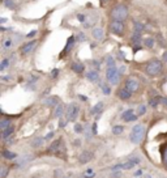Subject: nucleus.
<instances>
[{"label": "nucleus", "instance_id": "nucleus-1", "mask_svg": "<svg viewBox=\"0 0 167 178\" xmlns=\"http://www.w3.org/2000/svg\"><path fill=\"white\" fill-rule=\"evenodd\" d=\"M48 153H54V155L59 156V157H65V146H64V142L62 139L55 140L51 146H50Z\"/></svg>", "mask_w": 167, "mask_h": 178}, {"label": "nucleus", "instance_id": "nucleus-2", "mask_svg": "<svg viewBox=\"0 0 167 178\" xmlns=\"http://www.w3.org/2000/svg\"><path fill=\"white\" fill-rule=\"evenodd\" d=\"M144 134H145V130H144V126L141 125H136L133 126V129L131 131V135H129V139L133 144H140L142 138H144Z\"/></svg>", "mask_w": 167, "mask_h": 178}, {"label": "nucleus", "instance_id": "nucleus-3", "mask_svg": "<svg viewBox=\"0 0 167 178\" xmlns=\"http://www.w3.org/2000/svg\"><path fill=\"white\" fill-rule=\"evenodd\" d=\"M163 71V64L161 60H152L146 66V74L149 76H158Z\"/></svg>", "mask_w": 167, "mask_h": 178}, {"label": "nucleus", "instance_id": "nucleus-4", "mask_svg": "<svg viewBox=\"0 0 167 178\" xmlns=\"http://www.w3.org/2000/svg\"><path fill=\"white\" fill-rule=\"evenodd\" d=\"M111 16H112V19L116 21H124L128 17V8L125 5H118V7H115L112 9Z\"/></svg>", "mask_w": 167, "mask_h": 178}, {"label": "nucleus", "instance_id": "nucleus-5", "mask_svg": "<svg viewBox=\"0 0 167 178\" xmlns=\"http://www.w3.org/2000/svg\"><path fill=\"white\" fill-rule=\"evenodd\" d=\"M119 76H120V72L118 71L116 67H110V68H107L106 77H107V80L112 85H115V84H118V83H119Z\"/></svg>", "mask_w": 167, "mask_h": 178}, {"label": "nucleus", "instance_id": "nucleus-6", "mask_svg": "<svg viewBox=\"0 0 167 178\" xmlns=\"http://www.w3.org/2000/svg\"><path fill=\"white\" fill-rule=\"evenodd\" d=\"M79 105L77 104H71L67 108V121H76V118L79 117Z\"/></svg>", "mask_w": 167, "mask_h": 178}, {"label": "nucleus", "instance_id": "nucleus-7", "mask_svg": "<svg viewBox=\"0 0 167 178\" xmlns=\"http://www.w3.org/2000/svg\"><path fill=\"white\" fill-rule=\"evenodd\" d=\"M140 163V159H137V157H132V159H129L127 161V163H124V164H118V165H115L114 168H112V170L115 172V170H120V169H132L133 166H135L136 164H138Z\"/></svg>", "mask_w": 167, "mask_h": 178}, {"label": "nucleus", "instance_id": "nucleus-8", "mask_svg": "<svg viewBox=\"0 0 167 178\" xmlns=\"http://www.w3.org/2000/svg\"><path fill=\"white\" fill-rule=\"evenodd\" d=\"M110 30L112 34H118V36H121L124 33V24L123 21H116L114 20L112 22H111L110 25Z\"/></svg>", "mask_w": 167, "mask_h": 178}, {"label": "nucleus", "instance_id": "nucleus-9", "mask_svg": "<svg viewBox=\"0 0 167 178\" xmlns=\"http://www.w3.org/2000/svg\"><path fill=\"white\" fill-rule=\"evenodd\" d=\"M138 87H140V83H138V80L136 79V77H128V79L125 80V88L128 89V91L131 92H136Z\"/></svg>", "mask_w": 167, "mask_h": 178}, {"label": "nucleus", "instance_id": "nucleus-10", "mask_svg": "<svg viewBox=\"0 0 167 178\" xmlns=\"http://www.w3.org/2000/svg\"><path fill=\"white\" fill-rule=\"evenodd\" d=\"M93 159H94L93 152H89V151H84V152L80 155V157H79V160H80L81 164H88V163H90Z\"/></svg>", "mask_w": 167, "mask_h": 178}, {"label": "nucleus", "instance_id": "nucleus-11", "mask_svg": "<svg viewBox=\"0 0 167 178\" xmlns=\"http://www.w3.org/2000/svg\"><path fill=\"white\" fill-rule=\"evenodd\" d=\"M121 119L125 121V122H132V121H136L137 117L135 115V113H133V110H127L123 113V115H121Z\"/></svg>", "mask_w": 167, "mask_h": 178}, {"label": "nucleus", "instance_id": "nucleus-12", "mask_svg": "<svg viewBox=\"0 0 167 178\" xmlns=\"http://www.w3.org/2000/svg\"><path fill=\"white\" fill-rule=\"evenodd\" d=\"M118 96H119V98L120 100H129L131 98V96H132V92L131 91H128V89L124 87V88H121V89H119V92H118Z\"/></svg>", "mask_w": 167, "mask_h": 178}, {"label": "nucleus", "instance_id": "nucleus-13", "mask_svg": "<svg viewBox=\"0 0 167 178\" xmlns=\"http://www.w3.org/2000/svg\"><path fill=\"white\" fill-rule=\"evenodd\" d=\"M37 44V41H31V42H27L26 44H24V46L21 47V54H29L33 49L35 47Z\"/></svg>", "mask_w": 167, "mask_h": 178}, {"label": "nucleus", "instance_id": "nucleus-14", "mask_svg": "<svg viewBox=\"0 0 167 178\" xmlns=\"http://www.w3.org/2000/svg\"><path fill=\"white\" fill-rule=\"evenodd\" d=\"M103 36H104V33H103L102 28H94V29H93V37L96 38V40L101 41L103 38Z\"/></svg>", "mask_w": 167, "mask_h": 178}, {"label": "nucleus", "instance_id": "nucleus-15", "mask_svg": "<svg viewBox=\"0 0 167 178\" xmlns=\"http://www.w3.org/2000/svg\"><path fill=\"white\" fill-rule=\"evenodd\" d=\"M75 41H76L75 37H69V38H68V42H67V46H65V49H64V51L62 53V55H65L68 51H71V49L73 47V44H75Z\"/></svg>", "mask_w": 167, "mask_h": 178}, {"label": "nucleus", "instance_id": "nucleus-16", "mask_svg": "<svg viewBox=\"0 0 167 178\" xmlns=\"http://www.w3.org/2000/svg\"><path fill=\"white\" fill-rule=\"evenodd\" d=\"M86 77H88V80H90L92 83H96V81H98V79H99V75H98L97 71H90V72H88Z\"/></svg>", "mask_w": 167, "mask_h": 178}, {"label": "nucleus", "instance_id": "nucleus-17", "mask_svg": "<svg viewBox=\"0 0 167 178\" xmlns=\"http://www.w3.org/2000/svg\"><path fill=\"white\" fill-rule=\"evenodd\" d=\"M103 106H104V105H103V102H98V104L96 105V106H94V108L92 109V114H93V115H98V114H99V113H101V111H102Z\"/></svg>", "mask_w": 167, "mask_h": 178}, {"label": "nucleus", "instance_id": "nucleus-18", "mask_svg": "<svg viewBox=\"0 0 167 178\" xmlns=\"http://www.w3.org/2000/svg\"><path fill=\"white\" fill-rule=\"evenodd\" d=\"M72 70H73L76 74H82L85 67H84V64H80V63H73L72 64Z\"/></svg>", "mask_w": 167, "mask_h": 178}, {"label": "nucleus", "instance_id": "nucleus-19", "mask_svg": "<svg viewBox=\"0 0 167 178\" xmlns=\"http://www.w3.org/2000/svg\"><path fill=\"white\" fill-rule=\"evenodd\" d=\"M132 42L135 43V44H140V42H141V33L140 32H135V33H133Z\"/></svg>", "mask_w": 167, "mask_h": 178}, {"label": "nucleus", "instance_id": "nucleus-20", "mask_svg": "<svg viewBox=\"0 0 167 178\" xmlns=\"http://www.w3.org/2000/svg\"><path fill=\"white\" fill-rule=\"evenodd\" d=\"M13 131H14V129H13V127H12V126H9V127H8V129H5V130H3V134H2V138H3V139H7L8 136H10V135H12V134H13Z\"/></svg>", "mask_w": 167, "mask_h": 178}, {"label": "nucleus", "instance_id": "nucleus-21", "mask_svg": "<svg viewBox=\"0 0 167 178\" xmlns=\"http://www.w3.org/2000/svg\"><path fill=\"white\" fill-rule=\"evenodd\" d=\"M64 113V105H58L56 106V110H55V117L56 118H60Z\"/></svg>", "mask_w": 167, "mask_h": 178}, {"label": "nucleus", "instance_id": "nucleus-22", "mask_svg": "<svg viewBox=\"0 0 167 178\" xmlns=\"http://www.w3.org/2000/svg\"><path fill=\"white\" fill-rule=\"evenodd\" d=\"M3 157L7 159V160H14L16 159V153L9 152V151H4L3 152Z\"/></svg>", "mask_w": 167, "mask_h": 178}, {"label": "nucleus", "instance_id": "nucleus-23", "mask_svg": "<svg viewBox=\"0 0 167 178\" xmlns=\"http://www.w3.org/2000/svg\"><path fill=\"white\" fill-rule=\"evenodd\" d=\"M42 144H43V139H42V138H35L34 140L31 142V146H33V147H35V148L41 147Z\"/></svg>", "mask_w": 167, "mask_h": 178}, {"label": "nucleus", "instance_id": "nucleus-24", "mask_svg": "<svg viewBox=\"0 0 167 178\" xmlns=\"http://www.w3.org/2000/svg\"><path fill=\"white\" fill-rule=\"evenodd\" d=\"M9 126H10V121H8V119H3L2 122H0V127H2V130L8 129Z\"/></svg>", "mask_w": 167, "mask_h": 178}, {"label": "nucleus", "instance_id": "nucleus-25", "mask_svg": "<svg viewBox=\"0 0 167 178\" xmlns=\"http://www.w3.org/2000/svg\"><path fill=\"white\" fill-rule=\"evenodd\" d=\"M133 26H135V32H140L141 33L144 30V25L141 24V22H136L135 21V22H133Z\"/></svg>", "mask_w": 167, "mask_h": 178}, {"label": "nucleus", "instance_id": "nucleus-26", "mask_svg": "<svg viewBox=\"0 0 167 178\" xmlns=\"http://www.w3.org/2000/svg\"><path fill=\"white\" fill-rule=\"evenodd\" d=\"M159 102H161V98H152L149 104H150V106H152V108H157Z\"/></svg>", "mask_w": 167, "mask_h": 178}, {"label": "nucleus", "instance_id": "nucleus-27", "mask_svg": "<svg viewBox=\"0 0 167 178\" xmlns=\"http://www.w3.org/2000/svg\"><path fill=\"white\" fill-rule=\"evenodd\" d=\"M123 126H115L114 127V129H112V132L115 134V135H119V134H121V132H123Z\"/></svg>", "mask_w": 167, "mask_h": 178}, {"label": "nucleus", "instance_id": "nucleus-28", "mask_svg": "<svg viewBox=\"0 0 167 178\" xmlns=\"http://www.w3.org/2000/svg\"><path fill=\"white\" fill-rule=\"evenodd\" d=\"M145 46L149 47V49H152L154 46V40H153V38H146V40H145Z\"/></svg>", "mask_w": 167, "mask_h": 178}, {"label": "nucleus", "instance_id": "nucleus-29", "mask_svg": "<svg viewBox=\"0 0 167 178\" xmlns=\"http://www.w3.org/2000/svg\"><path fill=\"white\" fill-rule=\"evenodd\" d=\"M12 46H13V41L12 40H7V41H4V43H3L4 49H10Z\"/></svg>", "mask_w": 167, "mask_h": 178}, {"label": "nucleus", "instance_id": "nucleus-30", "mask_svg": "<svg viewBox=\"0 0 167 178\" xmlns=\"http://www.w3.org/2000/svg\"><path fill=\"white\" fill-rule=\"evenodd\" d=\"M110 67H115V60L112 57H107V68Z\"/></svg>", "mask_w": 167, "mask_h": 178}, {"label": "nucleus", "instance_id": "nucleus-31", "mask_svg": "<svg viewBox=\"0 0 167 178\" xmlns=\"http://www.w3.org/2000/svg\"><path fill=\"white\" fill-rule=\"evenodd\" d=\"M8 64H9V60L8 59H4L3 62H2V66H0V71H4L8 67Z\"/></svg>", "mask_w": 167, "mask_h": 178}, {"label": "nucleus", "instance_id": "nucleus-32", "mask_svg": "<svg viewBox=\"0 0 167 178\" xmlns=\"http://www.w3.org/2000/svg\"><path fill=\"white\" fill-rule=\"evenodd\" d=\"M4 4H5V7H8V8H14V3H13V0H5Z\"/></svg>", "mask_w": 167, "mask_h": 178}, {"label": "nucleus", "instance_id": "nucleus-33", "mask_svg": "<svg viewBox=\"0 0 167 178\" xmlns=\"http://www.w3.org/2000/svg\"><path fill=\"white\" fill-rule=\"evenodd\" d=\"M145 111H146V106H145V105H141V106L138 108V114H140V115L145 114Z\"/></svg>", "mask_w": 167, "mask_h": 178}, {"label": "nucleus", "instance_id": "nucleus-34", "mask_svg": "<svg viewBox=\"0 0 167 178\" xmlns=\"http://www.w3.org/2000/svg\"><path fill=\"white\" fill-rule=\"evenodd\" d=\"M8 174V168H3L2 169V173H0V178H5Z\"/></svg>", "mask_w": 167, "mask_h": 178}, {"label": "nucleus", "instance_id": "nucleus-35", "mask_svg": "<svg viewBox=\"0 0 167 178\" xmlns=\"http://www.w3.org/2000/svg\"><path fill=\"white\" fill-rule=\"evenodd\" d=\"M102 92L104 93V94H110V88L107 87V85H102Z\"/></svg>", "mask_w": 167, "mask_h": 178}, {"label": "nucleus", "instance_id": "nucleus-36", "mask_svg": "<svg viewBox=\"0 0 167 178\" xmlns=\"http://www.w3.org/2000/svg\"><path fill=\"white\" fill-rule=\"evenodd\" d=\"M77 41H80V42L85 41V34H84V33H80V34L77 36Z\"/></svg>", "mask_w": 167, "mask_h": 178}, {"label": "nucleus", "instance_id": "nucleus-37", "mask_svg": "<svg viewBox=\"0 0 167 178\" xmlns=\"http://www.w3.org/2000/svg\"><path fill=\"white\" fill-rule=\"evenodd\" d=\"M56 102H58V100H56V98H50L48 101H46L47 105H54V104H56Z\"/></svg>", "mask_w": 167, "mask_h": 178}, {"label": "nucleus", "instance_id": "nucleus-38", "mask_svg": "<svg viewBox=\"0 0 167 178\" xmlns=\"http://www.w3.org/2000/svg\"><path fill=\"white\" fill-rule=\"evenodd\" d=\"M163 164L167 166V147H166L165 152H163Z\"/></svg>", "mask_w": 167, "mask_h": 178}, {"label": "nucleus", "instance_id": "nucleus-39", "mask_svg": "<svg viewBox=\"0 0 167 178\" xmlns=\"http://www.w3.org/2000/svg\"><path fill=\"white\" fill-rule=\"evenodd\" d=\"M75 131H76V132H81V131H82L81 126H80V125H76V126H75Z\"/></svg>", "mask_w": 167, "mask_h": 178}, {"label": "nucleus", "instance_id": "nucleus-40", "mask_svg": "<svg viewBox=\"0 0 167 178\" xmlns=\"http://www.w3.org/2000/svg\"><path fill=\"white\" fill-rule=\"evenodd\" d=\"M37 34V30H31L30 33H29V34H27V37H29V38H31V37H34Z\"/></svg>", "mask_w": 167, "mask_h": 178}, {"label": "nucleus", "instance_id": "nucleus-41", "mask_svg": "<svg viewBox=\"0 0 167 178\" xmlns=\"http://www.w3.org/2000/svg\"><path fill=\"white\" fill-rule=\"evenodd\" d=\"M58 74H59V70H54V71L51 72V76H52V77H56Z\"/></svg>", "mask_w": 167, "mask_h": 178}, {"label": "nucleus", "instance_id": "nucleus-42", "mask_svg": "<svg viewBox=\"0 0 167 178\" xmlns=\"http://www.w3.org/2000/svg\"><path fill=\"white\" fill-rule=\"evenodd\" d=\"M52 138H54V132H48L44 139H47V140H48V139H52Z\"/></svg>", "mask_w": 167, "mask_h": 178}, {"label": "nucleus", "instance_id": "nucleus-43", "mask_svg": "<svg viewBox=\"0 0 167 178\" xmlns=\"http://www.w3.org/2000/svg\"><path fill=\"white\" fill-rule=\"evenodd\" d=\"M92 131H93V134H97V125L96 123L92 126Z\"/></svg>", "mask_w": 167, "mask_h": 178}, {"label": "nucleus", "instance_id": "nucleus-44", "mask_svg": "<svg viewBox=\"0 0 167 178\" xmlns=\"http://www.w3.org/2000/svg\"><path fill=\"white\" fill-rule=\"evenodd\" d=\"M79 20H80V21H85V16H82V15H79Z\"/></svg>", "mask_w": 167, "mask_h": 178}, {"label": "nucleus", "instance_id": "nucleus-45", "mask_svg": "<svg viewBox=\"0 0 167 178\" xmlns=\"http://www.w3.org/2000/svg\"><path fill=\"white\" fill-rule=\"evenodd\" d=\"M161 102L165 104V105H167V98H161Z\"/></svg>", "mask_w": 167, "mask_h": 178}, {"label": "nucleus", "instance_id": "nucleus-46", "mask_svg": "<svg viewBox=\"0 0 167 178\" xmlns=\"http://www.w3.org/2000/svg\"><path fill=\"white\" fill-rule=\"evenodd\" d=\"M59 126H60V127H64V126H65V122L60 121V122H59Z\"/></svg>", "mask_w": 167, "mask_h": 178}, {"label": "nucleus", "instance_id": "nucleus-47", "mask_svg": "<svg viewBox=\"0 0 167 178\" xmlns=\"http://www.w3.org/2000/svg\"><path fill=\"white\" fill-rule=\"evenodd\" d=\"M80 98H81V100H84V101H86V97H85V96H82V94L80 96Z\"/></svg>", "mask_w": 167, "mask_h": 178}, {"label": "nucleus", "instance_id": "nucleus-48", "mask_svg": "<svg viewBox=\"0 0 167 178\" xmlns=\"http://www.w3.org/2000/svg\"><path fill=\"white\" fill-rule=\"evenodd\" d=\"M163 59H165V60H167V51L163 54Z\"/></svg>", "mask_w": 167, "mask_h": 178}, {"label": "nucleus", "instance_id": "nucleus-49", "mask_svg": "<svg viewBox=\"0 0 167 178\" xmlns=\"http://www.w3.org/2000/svg\"><path fill=\"white\" fill-rule=\"evenodd\" d=\"M144 178H152V177H150L149 174H146V176H145V177H144Z\"/></svg>", "mask_w": 167, "mask_h": 178}, {"label": "nucleus", "instance_id": "nucleus-50", "mask_svg": "<svg viewBox=\"0 0 167 178\" xmlns=\"http://www.w3.org/2000/svg\"><path fill=\"white\" fill-rule=\"evenodd\" d=\"M106 2H107V0H101V3L103 4V3H106Z\"/></svg>", "mask_w": 167, "mask_h": 178}]
</instances>
